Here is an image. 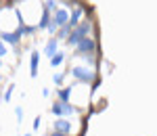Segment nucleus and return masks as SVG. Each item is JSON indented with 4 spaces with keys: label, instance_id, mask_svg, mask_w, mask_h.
<instances>
[{
    "label": "nucleus",
    "instance_id": "20",
    "mask_svg": "<svg viewBox=\"0 0 157 136\" xmlns=\"http://www.w3.org/2000/svg\"><path fill=\"white\" fill-rule=\"evenodd\" d=\"M4 55H6V44H4V42L0 40V59H2Z\"/></svg>",
    "mask_w": 157,
    "mask_h": 136
},
{
    "label": "nucleus",
    "instance_id": "9",
    "mask_svg": "<svg viewBox=\"0 0 157 136\" xmlns=\"http://www.w3.org/2000/svg\"><path fill=\"white\" fill-rule=\"evenodd\" d=\"M57 44H59V40L57 38H50L48 40V44H46V48H44V52L48 55V57H55L59 50H57Z\"/></svg>",
    "mask_w": 157,
    "mask_h": 136
},
{
    "label": "nucleus",
    "instance_id": "12",
    "mask_svg": "<svg viewBox=\"0 0 157 136\" xmlns=\"http://www.w3.org/2000/svg\"><path fill=\"white\" fill-rule=\"evenodd\" d=\"M67 42H69L71 46H78V44L82 42V36H80L75 29H71V34H69V38H67Z\"/></svg>",
    "mask_w": 157,
    "mask_h": 136
},
{
    "label": "nucleus",
    "instance_id": "19",
    "mask_svg": "<svg viewBox=\"0 0 157 136\" xmlns=\"http://www.w3.org/2000/svg\"><path fill=\"white\" fill-rule=\"evenodd\" d=\"M63 77H65L63 74H55V75H52V82H55V84H61V82H63Z\"/></svg>",
    "mask_w": 157,
    "mask_h": 136
},
{
    "label": "nucleus",
    "instance_id": "2",
    "mask_svg": "<svg viewBox=\"0 0 157 136\" xmlns=\"http://www.w3.org/2000/svg\"><path fill=\"white\" fill-rule=\"evenodd\" d=\"M69 23V13L65 11V9H57V11L52 13V19H50V25L48 29L50 32H57V27H65V25Z\"/></svg>",
    "mask_w": 157,
    "mask_h": 136
},
{
    "label": "nucleus",
    "instance_id": "24",
    "mask_svg": "<svg viewBox=\"0 0 157 136\" xmlns=\"http://www.w3.org/2000/svg\"><path fill=\"white\" fill-rule=\"evenodd\" d=\"M0 65H2V59H0Z\"/></svg>",
    "mask_w": 157,
    "mask_h": 136
},
{
    "label": "nucleus",
    "instance_id": "21",
    "mask_svg": "<svg viewBox=\"0 0 157 136\" xmlns=\"http://www.w3.org/2000/svg\"><path fill=\"white\" fill-rule=\"evenodd\" d=\"M40 124H42V117L38 115L36 119H34V130H40Z\"/></svg>",
    "mask_w": 157,
    "mask_h": 136
},
{
    "label": "nucleus",
    "instance_id": "18",
    "mask_svg": "<svg viewBox=\"0 0 157 136\" xmlns=\"http://www.w3.org/2000/svg\"><path fill=\"white\" fill-rule=\"evenodd\" d=\"M15 117H17V119H23V109H21L19 105L15 107Z\"/></svg>",
    "mask_w": 157,
    "mask_h": 136
},
{
    "label": "nucleus",
    "instance_id": "4",
    "mask_svg": "<svg viewBox=\"0 0 157 136\" xmlns=\"http://www.w3.org/2000/svg\"><path fill=\"white\" fill-rule=\"evenodd\" d=\"M82 15H84V9H82V6L78 4V6L73 9V13H71V15H69V23H67V25H69L71 29H75L78 25L82 23V21H80V19H82Z\"/></svg>",
    "mask_w": 157,
    "mask_h": 136
},
{
    "label": "nucleus",
    "instance_id": "3",
    "mask_svg": "<svg viewBox=\"0 0 157 136\" xmlns=\"http://www.w3.org/2000/svg\"><path fill=\"white\" fill-rule=\"evenodd\" d=\"M94 48H97V42L92 38H82V42L75 46V52L78 55H86V52H92Z\"/></svg>",
    "mask_w": 157,
    "mask_h": 136
},
{
    "label": "nucleus",
    "instance_id": "15",
    "mask_svg": "<svg viewBox=\"0 0 157 136\" xmlns=\"http://www.w3.org/2000/svg\"><path fill=\"white\" fill-rule=\"evenodd\" d=\"M69 34H71V27H69V25H65V27H61L59 32H57V40H59V38H63V36L69 38Z\"/></svg>",
    "mask_w": 157,
    "mask_h": 136
},
{
    "label": "nucleus",
    "instance_id": "8",
    "mask_svg": "<svg viewBox=\"0 0 157 136\" xmlns=\"http://www.w3.org/2000/svg\"><path fill=\"white\" fill-rule=\"evenodd\" d=\"M75 32H78L82 38H88V34L92 32V23H90V21H82V23L75 27Z\"/></svg>",
    "mask_w": 157,
    "mask_h": 136
},
{
    "label": "nucleus",
    "instance_id": "13",
    "mask_svg": "<svg viewBox=\"0 0 157 136\" xmlns=\"http://www.w3.org/2000/svg\"><path fill=\"white\" fill-rule=\"evenodd\" d=\"M63 61H65V55H63V52H57L55 57H50V65H52V67H59Z\"/></svg>",
    "mask_w": 157,
    "mask_h": 136
},
{
    "label": "nucleus",
    "instance_id": "6",
    "mask_svg": "<svg viewBox=\"0 0 157 136\" xmlns=\"http://www.w3.org/2000/svg\"><path fill=\"white\" fill-rule=\"evenodd\" d=\"M71 122H67L65 117H59L57 122H55V132H61V134H69L71 132Z\"/></svg>",
    "mask_w": 157,
    "mask_h": 136
},
{
    "label": "nucleus",
    "instance_id": "1",
    "mask_svg": "<svg viewBox=\"0 0 157 136\" xmlns=\"http://www.w3.org/2000/svg\"><path fill=\"white\" fill-rule=\"evenodd\" d=\"M69 74L80 82V84H92L94 82V71H90L88 67H82V65H75L69 69Z\"/></svg>",
    "mask_w": 157,
    "mask_h": 136
},
{
    "label": "nucleus",
    "instance_id": "17",
    "mask_svg": "<svg viewBox=\"0 0 157 136\" xmlns=\"http://www.w3.org/2000/svg\"><path fill=\"white\" fill-rule=\"evenodd\" d=\"M13 88H15V86H9V88H6V92H4V96H2V99H4V103H9V100H11V96H13Z\"/></svg>",
    "mask_w": 157,
    "mask_h": 136
},
{
    "label": "nucleus",
    "instance_id": "7",
    "mask_svg": "<svg viewBox=\"0 0 157 136\" xmlns=\"http://www.w3.org/2000/svg\"><path fill=\"white\" fill-rule=\"evenodd\" d=\"M38 63H40V52H32V57H29V74H32V77H36L38 75Z\"/></svg>",
    "mask_w": 157,
    "mask_h": 136
},
{
    "label": "nucleus",
    "instance_id": "16",
    "mask_svg": "<svg viewBox=\"0 0 157 136\" xmlns=\"http://www.w3.org/2000/svg\"><path fill=\"white\" fill-rule=\"evenodd\" d=\"M75 113V109H73L69 103H63V115H73Z\"/></svg>",
    "mask_w": 157,
    "mask_h": 136
},
{
    "label": "nucleus",
    "instance_id": "25",
    "mask_svg": "<svg viewBox=\"0 0 157 136\" xmlns=\"http://www.w3.org/2000/svg\"><path fill=\"white\" fill-rule=\"evenodd\" d=\"M0 80H2V77H0Z\"/></svg>",
    "mask_w": 157,
    "mask_h": 136
},
{
    "label": "nucleus",
    "instance_id": "23",
    "mask_svg": "<svg viewBox=\"0 0 157 136\" xmlns=\"http://www.w3.org/2000/svg\"><path fill=\"white\" fill-rule=\"evenodd\" d=\"M23 136H32V134H23Z\"/></svg>",
    "mask_w": 157,
    "mask_h": 136
},
{
    "label": "nucleus",
    "instance_id": "5",
    "mask_svg": "<svg viewBox=\"0 0 157 136\" xmlns=\"http://www.w3.org/2000/svg\"><path fill=\"white\" fill-rule=\"evenodd\" d=\"M19 38H21V32H19V29L13 32V34L11 32H2V34H0V40H2L4 44H13V46L19 42Z\"/></svg>",
    "mask_w": 157,
    "mask_h": 136
},
{
    "label": "nucleus",
    "instance_id": "11",
    "mask_svg": "<svg viewBox=\"0 0 157 136\" xmlns=\"http://www.w3.org/2000/svg\"><path fill=\"white\" fill-rule=\"evenodd\" d=\"M71 90H73V86H71V88H61V90H57V94H59L61 103H69V96H71Z\"/></svg>",
    "mask_w": 157,
    "mask_h": 136
},
{
    "label": "nucleus",
    "instance_id": "14",
    "mask_svg": "<svg viewBox=\"0 0 157 136\" xmlns=\"http://www.w3.org/2000/svg\"><path fill=\"white\" fill-rule=\"evenodd\" d=\"M50 109H52V113L57 115V119H59V117H63V103H55Z\"/></svg>",
    "mask_w": 157,
    "mask_h": 136
},
{
    "label": "nucleus",
    "instance_id": "10",
    "mask_svg": "<svg viewBox=\"0 0 157 136\" xmlns=\"http://www.w3.org/2000/svg\"><path fill=\"white\" fill-rule=\"evenodd\" d=\"M50 13H48V9H44V13H42V19L38 21V29H44V27H48L50 25Z\"/></svg>",
    "mask_w": 157,
    "mask_h": 136
},
{
    "label": "nucleus",
    "instance_id": "22",
    "mask_svg": "<svg viewBox=\"0 0 157 136\" xmlns=\"http://www.w3.org/2000/svg\"><path fill=\"white\" fill-rule=\"evenodd\" d=\"M52 136H69V134H61V132H55Z\"/></svg>",
    "mask_w": 157,
    "mask_h": 136
}]
</instances>
